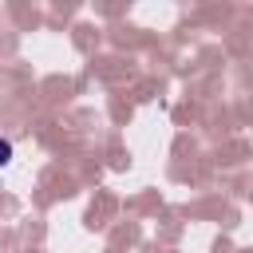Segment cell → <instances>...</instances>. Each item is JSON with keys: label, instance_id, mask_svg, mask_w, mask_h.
Instances as JSON below:
<instances>
[{"label": "cell", "instance_id": "1", "mask_svg": "<svg viewBox=\"0 0 253 253\" xmlns=\"http://www.w3.org/2000/svg\"><path fill=\"white\" fill-rule=\"evenodd\" d=\"M8 158H12V142H4V138H0V166H4Z\"/></svg>", "mask_w": 253, "mask_h": 253}]
</instances>
